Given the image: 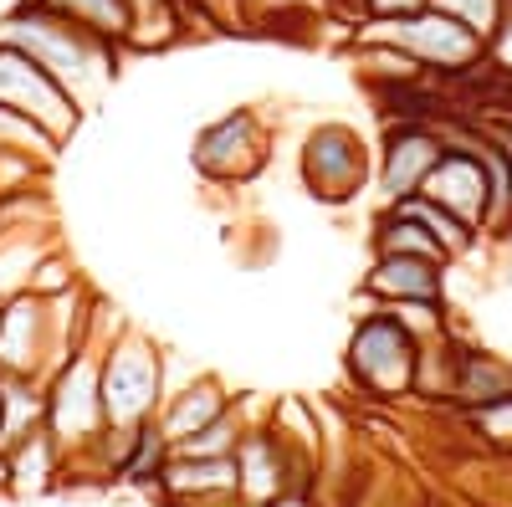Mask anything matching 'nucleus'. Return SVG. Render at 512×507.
Listing matches in <instances>:
<instances>
[{"instance_id": "7ed1b4c3", "label": "nucleus", "mask_w": 512, "mask_h": 507, "mask_svg": "<svg viewBox=\"0 0 512 507\" xmlns=\"http://www.w3.org/2000/svg\"><path fill=\"white\" fill-rule=\"evenodd\" d=\"M47 431L57 436L62 456H67V472L88 461L93 477L98 472V441L108 431V415H103V390H98V349L82 344L72 349L52 379H47Z\"/></svg>"}, {"instance_id": "dca6fc26", "label": "nucleus", "mask_w": 512, "mask_h": 507, "mask_svg": "<svg viewBox=\"0 0 512 507\" xmlns=\"http://www.w3.org/2000/svg\"><path fill=\"white\" fill-rule=\"evenodd\" d=\"M47 241H31V226H16L0 236V303L16 298V292L31 282V267L47 257Z\"/></svg>"}, {"instance_id": "aec40b11", "label": "nucleus", "mask_w": 512, "mask_h": 507, "mask_svg": "<svg viewBox=\"0 0 512 507\" xmlns=\"http://www.w3.org/2000/svg\"><path fill=\"white\" fill-rule=\"evenodd\" d=\"M431 0H354L359 21H390V16H410V11H425Z\"/></svg>"}, {"instance_id": "2eb2a0df", "label": "nucleus", "mask_w": 512, "mask_h": 507, "mask_svg": "<svg viewBox=\"0 0 512 507\" xmlns=\"http://www.w3.org/2000/svg\"><path fill=\"white\" fill-rule=\"evenodd\" d=\"M395 210L431 231V236L446 246V257H451V262H466V257H477V251H482V231H477V226H466L461 216H451V210L436 205L431 195H405V200H395Z\"/></svg>"}, {"instance_id": "423d86ee", "label": "nucleus", "mask_w": 512, "mask_h": 507, "mask_svg": "<svg viewBox=\"0 0 512 507\" xmlns=\"http://www.w3.org/2000/svg\"><path fill=\"white\" fill-rule=\"evenodd\" d=\"M297 169H303V190L318 205H349L369 185L374 159H369V144L354 123H318L303 139Z\"/></svg>"}, {"instance_id": "f8f14e48", "label": "nucleus", "mask_w": 512, "mask_h": 507, "mask_svg": "<svg viewBox=\"0 0 512 507\" xmlns=\"http://www.w3.org/2000/svg\"><path fill=\"white\" fill-rule=\"evenodd\" d=\"M6 467H11V492L16 497H36V492H52L67 477V456L57 446V436L47 426H36L31 436H21L16 446H6Z\"/></svg>"}, {"instance_id": "a211bd4d", "label": "nucleus", "mask_w": 512, "mask_h": 507, "mask_svg": "<svg viewBox=\"0 0 512 507\" xmlns=\"http://www.w3.org/2000/svg\"><path fill=\"white\" fill-rule=\"evenodd\" d=\"M431 6L446 11V16H456L466 31H477L482 41H492L497 26H502V16H507V0H431Z\"/></svg>"}, {"instance_id": "20e7f679", "label": "nucleus", "mask_w": 512, "mask_h": 507, "mask_svg": "<svg viewBox=\"0 0 512 507\" xmlns=\"http://www.w3.org/2000/svg\"><path fill=\"white\" fill-rule=\"evenodd\" d=\"M98 390L113 431H134L164 405V354L139 328H118L98 349Z\"/></svg>"}, {"instance_id": "ddd939ff", "label": "nucleus", "mask_w": 512, "mask_h": 507, "mask_svg": "<svg viewBox=\"0 0 512 507\" xmlns=\"http://www.w3.org/2000/svg\"><path fill=\"white\" fill-rule=\"evenodd\" d=\"M507 395H512V359H497V354H487V349H466L446 410L472 415V410L497 405V400H507Z\"/></svg>"}, {"instance_id": "f03ea898", "label": "nucleus", "mask_w": 512, "mask_h": 507, "mask_svg": "<svg viewBox=\"0 0 512 507\" xmlns=\"http://www.w3.org/2000/svg\"><path fill=\"white\" fill-rule=\"evenodd\" d=\"M349 385L369 395L374 405H400L415 395L420 369V333L384 303H369V313L349 333Z\"/></svg>"}, {"instance_id": "4468645a", "label": "nucleus", "mask_w": 512, "mask_h": 507, "mask_svg": "<svg viewBox=\"0 0 512 507\" xmlns=\"http://www.w3.org/2000/svg\"><path fill=\"white\" fill-rule=\"evenodd\" d=\"M47 11L67 16L72 26L93 31L108 47L128 52V31H134V0H41Z\"/></svg>"}, {"instance_id": "0eeeda50", "label": "nucleus", "mask_w": 512, "mask_h": 507, "mask_svg": "<svg viewBox=\"0 0 512 507\" xmlns=\"http://www.w3.org/2000/svg\"><path fill=\"white\" fill-rule=\"evenodd\" d=\"M267 144H272L267 123L256 118L251 108H236V113L205 123V129L195 134L190 159H195V169L210 185H246V180H256L267 169V154H272Z\"/></svg>"}, {"instance_id": "9d476101", "label": "nucleus", "mask_w": 512, "mask_h": 507, "mask_svg": "<svg viewBox=\"0 0 512 507\" xmlns=\"http://www.w3.org/2000/svg\"><path fill=\"white\" fill-rule=\"evenodd\" d=\"M446 282L451 267L431 257H410V251H374L369 272L359 277V298L364 303H446Z\"/></svg>"}, {"instance_id": "f3484780", "label": "nucleus", "mask_w": 512, "mask_h": 507, "mask_svg": "<svg viewBox=\"0 0 512 507\" xmlns=\"http://www.w3.org/2000/svg\"><path fill=\"white\" fill-rule=\"evenodd\" d=\"M57 149H62V144L41 129V123H31V118H21V113H11V108H0V154H26V159H36V164H52Z\"/></svg>"}, {"instance_id": "6ab92c4d", "label": "nucleus", "mask_w": 512, "mask_h": 507, "mask_svg": "<svg viewBox=\"0 0 512 507\" xmlns=\"http://www.w3.org/2000/svg\"><path fill=\"white\" fill-rule=\"evenodd\" d=\"M26 287L36 292V298H72L77 272H72L62 257H52V251H47V257H41V262L31 267V282H26Z\"/></svg>"}, {"instance_id": "6e6552de", "label": "nucleus", "mask_w": 512, "mask_h": 507, "mask_svg": "<svg viewBox=\"0 0 512 507\" xmlns=\"http://www.w3.org/2000/svg\"><path fill=\"white\" fill-rule=\"evenodd\" d=\"M0 108L41 123L57 144H67L82 123V108L57 88V77L47 67H36L21 47H11V41H0Z\"/></svg>"}, {"instance_id": "f257e3e1", "label": "nucleus", "mask_w": 512, "mask_h": 507, "mask_svg": "<svg viewBox=\"0 0 512 507\" xmlns=\"http://www.w3.org/2000/svg\"><path fill=\"white\" fill-rule=\"evenodd\" d=\"M0 41L21 47L36 67H47L57 77V88L77 103V108H98V98L113 88L123 52L98 41L93 31L72 26L67 16L47 11L41 0H16V6L0 16Z\"/></svg>"}, {"instance_id": "39448f33", "label": "nucleus", "mask_w": 512, "mask_h": 507, "mask_svg": "<svg viewBox=\"0 0 512 507\" xmlns=\"http://www.w3.org/2000/svg\"><path fill=\"white\" fill-rule=\"evenodd\" d=\"M364 41H384V47H400L405 57H415L436 82H456L472 67L487 62V41L477 31H466L456 16L425 6V11H410V16H390V21H359Z\"/></svg>"}, {"instance_id": "1a4fd4ad", "label": "nucleus", "mask_w": 512, "mask_h": 507, "mask_svg": "<svg viewBox=\"0 0 512 507\" xmlns=\"http://www.w3.org/2000/svg\"><path fill=\"white\" fill-rule=\"evenodd\" d=\"M446 134L441 123H384L379 139V200L395 205L405 195H415L431 175V164L441 159Z\"/></svg>"}, {"instance_id": "9b49d317", "label": "nucleus", "mask_w": 512, "mask_h": 507, "mask_svg": "<svg viewBox=\"0 0 512 507\" xmlns=\"http://www.w3.org/2000/svg\"><path fill=\"white\" fill-rule=\"evenodd\" d=\"M231 400H236V395H226V385H221L216 374H195L185 390L164 395V405H159V415H154V426L164 431L169 446H180V441H190L195 431H205L216 415H226Z\"/></svg>"}]
</instances>
